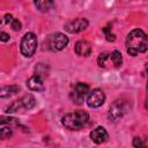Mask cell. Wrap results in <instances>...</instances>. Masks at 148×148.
<instances>
[{
    "label": "cell",
    "mask_w": 148,
    "mask_h": 148,
    "mask_svg": "<svg viewBox=\"0 0 148 148\" xmlns=\"http://www.w3.org/2000/svg\"><path fill=\"white\" fill-rule=\"evenodd\" d=\"M110 59H111L112 64L114 65V67H119L123 64V56H121L120 51H117V50L112 51L110 53Z\"/></svg>",
    "instance_id": "2e32d148"
},
{
    "label": "cell",
    "mask_w": 148,
    "mask_h": 148,
    "mask_svg": "<svg viewBox=\"0 0 148 148\" xmlns=\"http://www.w3.org/2000/svg\"><path fill=\"white\" fill-rule=\"evenodd\" d=\"M103 32L105 34L106 40H109V42H113V40H116V35L111 31V29H110L109 27H105V28L103 29Z\"/></svg>",
    "instance_id": "ffe728a7"
},
{
    "label": "cell",
    "mask_w": 148,
    "mask_h": 148,
    "mask_svg": "<svg viewBox=\"0 0 148 148\" xmlns=\"http://www.w3.org/2000/svg\"><path fill=\"white\" fill-rule=\"evenodd\" d=\"M89 135H90V139H91L95 143H97V145H101V143L105 142L106 139L109 138V134H108L106 130H105L103 126H98V127L94 128V130L90 132Z\"/></svg>",
    "instance_id": "9c48e42d"
},
{
    "label": "cell",
    "mask_w": 148,
    "mask_h": 148,
    "mask_svg": "<svg viewBox=\"0 0 148 148\" xmlns=\"http://www.w3.org/2000/svg\"><path fill=\"white\" fill-rule=\"evenodd\" d=\"M10 27L14 31H20L21 28H22V23L17 20V18H13V21L10 22Z\"/></svg>",
    "instance_id": "44dd1931"
},
{
    "label": "cell",
    "mask_w": 148,
    "mask_h": 148,
    "mask_svg": "<svg viewBox=\"0 0 148 148\" xmlns=\"http://www.w3.org/2000/svg\"><path fill=\"white\" fill-rule=\"evenodd\" d=\"M9 35L7 32H0V40L1 42H8L9 40Z\"/></svg>",
    "instance_id": "603a6c76"
},
{
    "label": "cell",
    "mask_w": 148,
    "mask_h": 148,
    "mask_svg": "<svg viewBox=\"0 0 148 148\" xmlns=\"http://www.w3.org/2000/svg\"><path fill=\"white\" fill-rule=\"evenodd\" d=\"M89 25V22L84 17H76L74 20L68 21L65 24V30L69 34H77L83 30H86Z\"/></svg>",
    "instance_id": "ba28073f"
},
{
    "label": "cell",
    "mask_w": 148,
    "mask_h": 148,
    "mask_svg": "<svg viewBox=\"0 0 148 148\" xmlns=\"http://www.w3.org/2000/svg\"><path fill=\"white\" fill-rule=\"evenodd\" d=\"M20 91V87L17 84H7L0 87V98H7L10 97Z\"/></svg>",
    "instance_id": "7c38bea8"
},
{
    "label": "cell",
    "mask_w": 148,
    "mask_h": 148,
    "mask_svg": "<svg viewBox=\"0 0 148 148\" xmlns=\"http://www.w3.org/2000/svg\"><path fill=\"white\" fill-rule=\"evenodd\" d=\"M17 124V119L9 116H0V125H12Z\"/></svg>",
    "instance_id": "ac0fdd59"
},
{
    "label": "cell",
    "mask_w": 148,
    "mask_h": 148,
    "mask_svg": "<svg viewBox=\"0 0 148 148\" xmlns=\"http://www.w3.org/2000/svg\"><path fill=\"white\" fill-rule=\"evenodd\" d=\"M13 18H14V17L12 16V14H5V16H3V22L8 24V23H10V22L13 21Z\"/></svg>",
    "instance_id": "cb8c5ba5"
},
{
    "label": "cell",
    "mask_w": 148,
    "mask_h": 148,
    "mask_svg": "<svg viewBox=\"0 0 148 148\" xmlns=\"http://www.w3.org/2000/svg\"><path fill=\"white\" fill-rule=\"evenodd\" d=\"M68 42H69L68 37L62 32H54L47 39L49 49L51 51H61V50H64L68 45Z\"/></svg>",
    "instance_id": "5b68a950"
},
{
    "label": "cell",
    "mask_w": 148,
    "mask_h": 148,
    "mask_svg": "<svg viewBox=\"0 0 148 148\" xmlns=\"http://www.w3.org/2000/svg\"><path fill=\"white\" fill-rule=\"evenodd\" d=\"M27 87L32 91H43L44 90L43 79L37 75H32L27 80Z\"/></svg>",
    "instance_id": "8fae6325"
},
{
    "label": "cell",
    "mask_w": 148,
    "mask_h": 148,
    "mask_svg": "<svg viewBox=\"0 0 148 148\" xmlns=\"http://www.w3.org/2000/svg\"><path fill=\"white\" fill-rule=\"evenodd\" d=\"M89 90H90V88H89V86L87 83H84V82H77V83H75L73 91L75 94L80 95L81 97H84L89 92Z\"/></svg>",
    "instance_id": "5bb4252c"
},
{
    "label": "cell",
    "mask_w": 148,
    "mask_h": 148,
    "mask_svg": "<svg viewBox=\"0 0 148 148\" xmlns=\"http://www.w3.org/2000/svg\"><path fill=\"white\" fill-rule=\"evenodd\" d=\"M3 23H5V22H3V18H1V17H0V28H1V25H2Z\"/></svg>",
    "instance_id": "d4e9b609"
},
{
    "label": "cell",
    "mask_w": 148,
    "mask_h": 148,
    "mask_svg": "<svg viewBox=\"0 0 148 148\" xmlns=\"http://www.w3.org/2000/svg\"><path fill=\"white\" fill-rule=\"evenodd\" d=\"M74 50H75V53L77 56H80V57H88V56H90L92 49H91L90 42H88L86 39H81V40H77L75 43Z\"/></svg>",
    "instance_id": "30bf717a"
},
{
    "label": "cell",
    "mask_w": 148,
    "mask_h": 148,
    "mask_svg": "<svg viewBox=\"0 0 148 148\" xmlns=\"http://www.w3.org/2000/svg\"><path fill=\"white\" fill-rule=\"evenodd\" d=\"M37 44L38 42L36 35L34 32H25L20 44V51L22 56L25 58H31L37 50Z\"/></svg>",
    "instance_id": "277c9868"
},
{
    "label": "cell",
    "mask_w": 148,
    "mask_h": 148,
    "mask_svg": "<svg viewBox=\"0 0 148 148\" xmlns=\"http://www.w3.org/2000/svg\"><path fill=\"white\" fill-rule=\"evenodd\" d=\"M110 59V53H108V52H103V53H101L99 56H98V58H97V64H98V66L99 67H105L106 66V61Z\"/></svg>",
    "instance_id": "e0dca14e"
},
{
    "label": "cell",
    "mask_w": 148,
    "mask_h": 148,
    "mask_svg": "<svg viewBox=\"0 0 148 148\" xmlns=\"http://www.w3.org/2000/svg\"><path fill=\"white\" fill-rule=\"evenodd\" d=\"M13 135V130L10 127H3L0 130V140L9 139Z\"/></svg>",
    "instance_id": "d6986e66"
},
{
    "label": "cell",
    "mask_w": 148,
    "mask_h": 148,
    "mask_svg": "<svg viewBox=\"0 0 148 148\" xmlns=\"http://www.w3.org/2000/svg\"><path fill=\"white\" fill-rule=\"evenodd\" d=\"M148 49V38L143 30L133 29L126 37V51L130 56L135 57L146 52Z\"/></svg>",
    "instance_id": "6da1fadb"
},
{
    "label": "cell",
    "mask_w": 148,
    "mask_h": 148,
    "mask_svg": "<svg viewBox=\"0 0 148 148\" xmlns=\"http://www.w3.org/2000/svg\"><path fill=\"white\" fill-rule=\"evenodd\" d=\"M127 111V103L123 99H117L112 103V105L110 106L108 117L111 121H118L120 118H123V116L126 113Z\"/></svg>",
    "instance_id": "8992f818"
},
{
    "label": "cell",
    "mask_w": 148,
    "mask_h": 148,
    "mask_svg": "<svg viewBox=\"0 0 148 148\" xmlns=\"http://www.w3.org/2000/svg\"><path fill=\"white\" fill-rule=\"evenodd\" d=\"M88 119H89V114H88L87 111H84V110H75L73 112L66 113L61 118V124L67 130L79 131L83 126H86V124L88 123Z\"/></svg>",
    "instance_id": "7a4b0ae2"
},
{
    "label": "cell",
    "mask_w": 148,
    "mask_h": 148,
    "mask_svg": "<svg viewBox=\"0 0 148 148\" xmlns=\"http://www.w3.org/2000/svg\"><path fill=\"white\" fill-rule=\"evenodd\" d=\"M87 104L89 108H99L105 102V94L102 89L95 88L92 90H89L87 94Z\"/></svg>",
    "instance_id": "52a82bcc"
},
{
    "label": "cell",
    "mask_w": 148,
    "mask_h": 148,
    "mask_svg": "<svg viewBox=\"0 0 148 148\" xmlns=\"http://www.w3.org/2000/svg\"><path fill=\"white\" fill-rule=\"evenodd\" d=\"M35 75L44 79L49 75V66L46 64H43V62H39L35 66Z\"/></svg>",
    "instance_id": "9a60e30c"
},
{
    "label": "cell",
    "mask_w": 148,
    "mask_h": 148,
    "mask_svg": "<svg viewBox=\"0 0 148 148\" xmlns=\"http://www.w3.org/2000/svg\"><path fill=\"white\" fill-rule=\"evenodd\" d=\"M34 3L36 6V8L42 12V13H46L49 12L52 6H53V0H34Z\"/></svg>",
    "instance_id": "4fadbf2b"
},
{
    "label": "cell",
    "mask_w": 148,
    "mask_h": 148,
    "mask_svg": "<svg viewBox=\"0 0 148 148\" xmlns=\"http://www.w3.org/2000/svg\"><path fill=\"white\" fill-rule=\"evenodd\" d=\"M143 146V142H142V140L140 139V138H134L133 139V147H135V148H139V147H142Z\"/></svg>",
    "instance_id": "7402d4cb"
},
{
    "label": "cell",
    "mask_w": 148,
    "mask_h": 148,
    "mask_svg": "<svg viewBox=\"0 0 148 148\" xmlns=\"http://www.w3.org/2000/svg\"><path fill=\"white\" fill-rule=\"evenodd\" d=\"M36 105V99L31 94H27L22 96L21 98L14 101L9 105L5 106V112L6 113H13V112H18L21 110H31Z\"/></svg>",
    "instance_id": "3957f363"
}]
</instances>
